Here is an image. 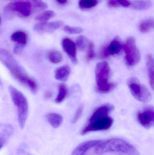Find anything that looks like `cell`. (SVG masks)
Masks as SVG:
<instances>
[{"label": "cell", "instance_id": "1", "mask_svg": "<svg viewBox=\"0 0 154 155\" xmlns=\"http://www.w3.org/2000/svg\"><path fill=\"white\" fill-rule=\"evenodd\" d=\"M0 61L15 79L27 87L32 93H37L38 84L36 80L25 73L21 66L8 51L1 49Z\"/></svg>", "mask_w": 154, "mask_h": 155}, {"label": "cell", "instance_id": "2", "mask_svg": "<svg viewBox=\"0 0 154 155\" xmlns=\"http://www.w3.org/2000/svg\"><path fill=\"white\" fill-rule=\"evenodd\" d=\"M95 152L97 154L114 152L127 155H140L134 146L123 139L117 138L101 141L96 147Z\"/></svg>", "mask_w": 154, "mask_h": 155}, {"label": "cell", "instance_id": "3", "mask_svg": "<svg viewBox=\"0 0 154 155\" xmlns=\"http://www.w3.org/2000/svg\"><path fill=\"white\" fill-rule=\"evenodd\" d=\"M111 75L110 67L106 62H101L97 64L95 69V76L96 83V90L99 93H108L113 91L117 84L110 82Z\"/></svg>", "mask_w": 154, "mask_h": 155}, {"label": "cell", "instance_id": "4", "mask_svg": "<svg viewBox=\"0 0 154 155\" xmlns=\"http://www.w3.org/2000/svg\"><path fill=\"white\" fill-rule=\"evenodd\" d=\"M9 91L12 101L17 109L20 127L24 128L29 112V105L27 98L21 92L12 86H9Z\"/></svg>", "mask_w": 154, "mask_h": 155}, {"label": "cell", "instance_id": "5", "mask_svg": "<svg viewBox=\"0 0 154 155\" xmlns=\"http://www.w3.org/2000/svg\"><path fill=\"white\" fill-rule=\"evenodd\" d=\"M114 120L109 116L96 117L91 115L87 124L81 130V135H85L90 132L105 131L113 125Z\"/></svg>", "mask_w": 154, "mask_h": 155}, {"label": "cell", "instance_id": "6", "mask_svg": "<svg viewBox=\"0 0 154 155\" xmlns=\"http://www.w3.org/2000/svg\"><path fill=\"white\" fill-rule=\"evenodd\" d=\"M127 85L133 96L140 102L147 103L152 99V95L149 90L137 78H129Z\"/></svg>", "mask_w": 154, "mask_h": 155}, {"label": "cell", "instance_id": "7", "mask_svg": "<svg viewBox=\"0 0 154 155\" xmlns=\"http://www.w3.org/2000/svg\"><path fill=\"white\" fill-rule=\"evenodd\" d=\"M125 53V61L127 66L132 67L140 61L141 54L137 46L135 40L133 37L127 38L123 45Z\"/></svg>", "mask_w": 154, "mask_h": 155}, {"label": "cell", "instance_id": "8", "mask_svg": "<svg viewBox=\"0 0 154 155\" xmlns=\"http://www.w3.org/2000/svg\"><path fill=\"white\" fill-rule=\"evenodd\" d=\"M137 120L142 126L146 129L154 127V107L147 106L143 107L137 114Z\"/></svg>", "mask_w": 154, "mask_h": 155}, {"label": "cell", "instance_id": "9", "mask_svg": "<svg viewBox=\"0 0 154 155\" xmlns=\"http://www.w3.org/2000/svg\"><path fill=\"white\" fill-rule=\"evenodd\" d=\"M32 5L30 0H20L8 5L6 9L16 12L24 17H28L31 13Z\"/></svg>", "mask_w": 154, "mask_h": 155}, {"label": "cell", "instance_id": "10", "mask_svg": "<svg viewBox=\"0 0 154 155\" xmlns=\"http://www.w3.org/2000/svg\"><path fill=\"white\" fill-rule=\"evenodd\" d=\"M123 47L119 37H116L108 45L104 46L100 52V57L103 59L108 58L110 55L118 54Z\"/></svg>", "mask_w": 154, "mask_h": 155}, {"label": "cell", "instance_id": "11", "mask_svg": "<svg viewBox=\"0 0 154 155\" xmlns=\"http://www.w3.org/2000/svg\"><path fill=\"white\" fill-rule=\"evenodd\" d=\"M63 25L61 21H56L51 22H40L35 25L33 27L34 31L40 33L53 32L60 28Z\"/></svg>", "mask_w": 154, "mask_h": 155}, {"label": "cell", "instance_id": "12", "mask_svg": "<svg viewBox=\"0 0 154 155\" xmlns=\"http://www.w3.org/2000/svg\"><path fill=\"white\" fill-rule=\"evenodd\" d=\"M61 44L63 50L69 57L71 62L77 64L78 61L76 43L71 39L65 38L62 40Z\"/></svg>", "mask_w": 154, "mask_h": 155}, {"label": "cell", "instance_id": "13", "mask_svg": "<svg viewBox=\"0 0 154 155\" xmlns=\"http://www.w3.org/2000/svg\"><path fill=\"white\" fill-rule=\"evenodd\" d=\"M101 141L102 140H95L83 142L75 148L71 155H84L90 148L96 147Z\"/></svg>", "mask_w": 154, "mask_h": 155}, {"label": "cell", "instance_id": "14", "mask_svg": "<svg viewBox=\"0 0 154 155\" xmlns=\"http://www.w3.org/2000/svg\"><path fill=\"white\" fill-rule=\"evenodd\" d=\"M71 73V69L69 66L63 65L58 68L55 73V78L60 81H66L69 77Z\"/></svg>", "mask_w": 154, "mask_h": 155}, {"label": "cell", "instance_id": "15", "mask_svg": "<svg viewBox=\"0 0 154 155\" xmlns=\"http://www.w3.org/2000/svg\"><path fill=\"white\" fill-rule=\"evenodd\" d=\"M146 65L149 82L151 87L154 91V57L152 54L147 55Z\"/></svg>", "mask_w": 154, "mask_h": 155}, {"label": "cell", "instance_id": "16", "mask_svg": "<svg viewBox=\"0 0 154 155\" xmlns=\"http://www.w3.org/2000/svg\"><path fill=\"white\" fill-rule=\"evenodd\" d=\"M46 118L50 125L54 128L59 127L63 121L62 116L57 113L48 114L46 115Z\"/></svg>", "mask_w": 154, "mask_h": 155}, {"label": "cell", "instance_id": "17", "mask_svg": "<svg viewBox=\"0 0 154 155\" xmlns=\"http://www.w3.org/2000/svg\"><path fill=\"white\" fill-rule=\"evenodd\" d=\"M11 39L13 41L16 43V44L24 46L28 42V36L26 33L19 31L12 35Z\"/></svg>", "mask_w": 154, "mask_h": 155}, {"label": "cell", "instance_id": "18", "mask_svg": "<svg viewBox=\"0 0 154 155\" xmlns=\"http://www.w3.org/2000/svg\"><path fill=\"white\" fill-rule=\"evenodd\" d=\"M13 129L11 125H7L4 127L3 130H2L0 135V145L1 149L6 143L8 139L12 134Z\"/></svg>", "mask_w": 154, "mask_h": 155}, {"label": "cell", "instance_id": "19", "mask_svg": "<svg viewBox=\"0 0 154 155\" xmlns=\"http://www.w3.org/2000/svg\"><path fill=\"white\" fill-rule=\"evenodd\" d=\"M139 31L143 33L149 32L154 30V19L152 18L143 20L138 26Z\"/></svg>", "mask_w": 154, "mask_h": 155}, {"label": "cell", "instance_id": "20", "mask_svg": "<svg viewBox=\"0 0 154 155\" xmlns=\"http://www.w3.org/2000/svg\"><path fill=\"white\" fill-rule=\"evenodd\" d=\"M68 87L64 84H60L58 86V94L55 99V102L57 104H60L63 102L68 95Z\"/></svg>", "mask_w": 154, "mask_h": 155}, {"label": "cell", "instance_id": "21", "mask_svg": "<svg viewBox=\"0 0 154 155\" xmlns=\"http://www.w3.org/2000/svg\"><path fill=\"white\" fill-rule=\"evenodd\" d=\"M152 3L149 0H139L134 1L132 3V7L136 10H145L150 8Z\"/></svg>", "mask_w": 154, "mask_h": 155}, {"label": "cell", "instance_id": "22", "mask_svg": "<svg viewBox=\"0 0 154 155\" xmlns=\"http://www.w3.org/2000/svg\"><path fill=\"white\" fill-rule=\"evenodd\" d=\"M48 58L51 62L55 64L59 63L63 60L62 54L56 50L51 51L48 54Z\"/></svg>", "mask_w": 154, "mask_h": 155}, {"label": "cell", "instance_id": "23", "mask_svg": "<svg viewBox=\"0 0 154 155\" xmlns=\"http://www.w3.org/2000/svg\"><path fill=\"white\" fill-rule=\"evenodd\" d=\"M55 13L52 11H47L38 15L35 17L36 21L40 22H46L55 16Z\"/></svg>", "mask_w": 154, "mask_h": 155}, {"label": "cell", "instance_id": "24", "mask_svg": "<svg viewBox=\"0 0 154 155\" xmlns=\"http://www.w3.org/2000/svg\"><path fill=\"white\" fill-rule=\"evenodd\" d=\"M97 3V0H80L79 5L82 9H90L96 6Z\"/></svg>", "mask_w": 154, "mask_h": 155}, {"label": "cell", "instance_id": "25", "mask_svg": "<svg viewBox=\"0 0 154 155\" xmlns=\"http://www.w3.org/2000/svg\"><path fill=\"white\" fill-rule=\"evenodd\" d=\"M86 60L87 61L90 62L93 60L96 57L95 51V45L92 42H89L88 44Z\"/></svg>", "mask_w": 154, "mask_h": 155}, {"label": "cell", "instance_id": "26", "mask_svg": "<svg viewBox=\"0 0 154 155\" xmlns=\"http://www.w3.org/2000/svg\"><path fill=\"white\" fill-rule=\"evenodd\" d=\"M87 41V40L85 36L80 35L76 40V46L80 51H84L86 47Z\"/></svg>", "mask_w": 154, "mask_h": 155}, {"label": "cell", "instance_id": "27", "mask_svg": "<svg viewBox=\"0 0 154 155\" xmlns=\"http://www.w3.org/2000/svg\"><path fill=\"white\" fill-rule=\"evenodd\" d=\"M64 30L66 33L71 35L78 34L83 32V29L80 27H72L66 25L64 27Z\"/></svg>", "mask_w": 154, "mask_h": 155}, {"label": "cell", "instance_id": "28", "mask_svg": "<svg viewBox=\"0 0 154 155\" xmlns=\"http://www.w3.org/2000/svg\"><path fill=\"white\" fill-rule=\"evenodd\" d=\"M33 5L38 10H44L48 7V5L42 0H30Z\"/></svg>", "mask_w": 154, "mask_h": 155}, {"label": "cell", "instance_id": "29", "mask_svg": "<svg viewBox=\"0 0 154 155\" xmlns=\"http://www.w3.org/2000/svg\"><path fill=\"white\" fill-rule=\"evenodd\" d=\"M83 110H84L83 106L82 105L80 106L77 109V111H76V113H75L74 117H73V118H72V120H71V123L72 124H76L78 121L79 119L80 118L81 115H82Z\"/></svg>", "mask_w": 154, "mask_h": 155}, {"label": "cell", "instance_id": "30", "mask_svg": "<svg viewBox=\"0 0 154 155\" xmlns=\"http://www.w3.org/2000/svg\"><path fill=\"white\" fill-rule=\"evenodd\" d=\"M116 1H117L119 5H122L124 7L125 6L127 7V6H130L131 4V2L129 0H116Z\"/></svg>", "mask_w": 154, "mask_h": 155}, {"label": "cell", "instance_id": "31", "mask_svg": "<svg viewBox=\"0 0 154 155\" xmlns=\"http://www.w3.org/2000/svg\"><path fill=\"white\" fill-rule=\"evenodd\" d=\"M24 46L16 44L14 48V52L15 54H19L21 52Z\"/></svg>", "mask_w": 154, "mask_h": 155}, {"label": "cell", "instance_id": "32", "mask_svg": "<svg viewBox=\"0 0 154 155\" xmlns=\"http://www.w3.org/2000/svg\"><path fill=\"white\" fill-rule=\"evenodd\" d=\"M108 5L110 7H117L119 6L116 0H108Z\"/></svg>", "mask_w": 154, "mask_h": 155}, {"label": "cell", "instance_id": "33", "mask_svg": "<svg viewBox=\"0 0 154 155\" xmlns=\"http://www.w3.org/2000/svg\"><path fill=\"white\" fill-rule=\"evenodd\" d=\"M52 96V92L49 90H48V91L45 92L44 93V97L45 99H49L50 98H51Z\"/></svg>", "mask_w": 154, "mask_h": 155}, {"label": "cell", "instance_id": "34", "mask_svg": "<svg viewBox=\"0 0 154 155\" xmlns=\"http://www.w3.org/2000/svg\"><path fill=\"white\" fill-rule=\"evenodd\" d=\"M61 5L66 4L68 2V0H56Z\"/></svg>", "mask_w": 154, "mask_h": 155}]
</instances>
